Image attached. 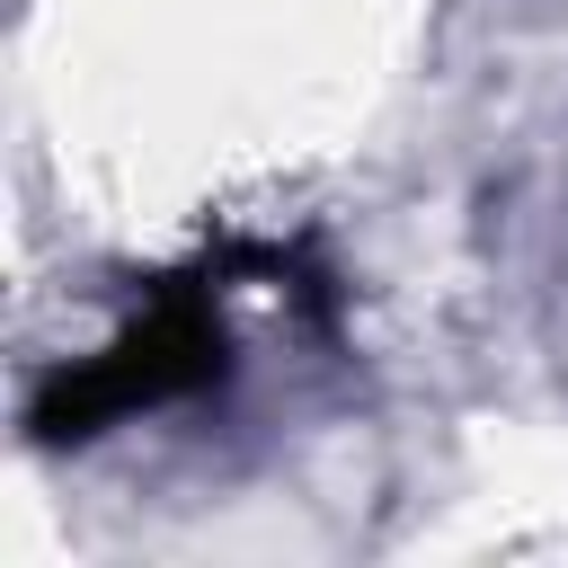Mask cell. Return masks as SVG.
<instances>
[{
	"label": "cell",
	"mask_w": 568,
	"mask_h": 568,
	"mask_svg": "<svg viewBox=\"0 0 568 568\" xmlns=\"http://www.w3.org/2000/svg\"><path fill=\"white\" fill-rule=\"evenodd\" d=\"M222 364H231V337H222L213 302L195 284H169L106 355H89L80 373H53L27 408V426H36V444H89L98 426H115L133 408H169L186 390H213Z\"/></svg>",
	"instance_id": "obj_1"
}]
</instances>
